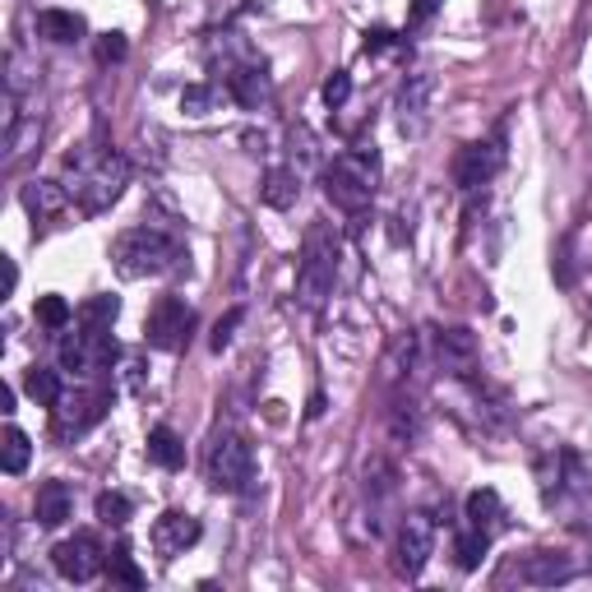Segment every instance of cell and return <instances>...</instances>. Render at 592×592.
<instances>
[{"mask_svg": "<svg viewBox=\"0 0 592 592\" xmlns=\"http://www.w3.org/2000/svg\"><path fill=\"white\" fill-rule=\"evenodd\" d=\"M38 33L47 42H79V38H89V24H83V14L79 10H42L38 14Z\"/></svg>", "mask_w": 592, "mask_h": 592, "instance_id": "cell-21", "label": "cell"}, {"mask_svg": "<svg viewBox=\"0 0 592 592\" xmlns=\"http://www.w3.org/2000/svg\"><path fill=\"white\" fill-rule=\"evenodd\" d=\"M389 47H394V33H385V28L365 33V56H379V51H389Z\"/></svg>", "mask_w": 592, "mask_h": 592, "instance_id": "cell-36", "label": "cell"}, {"mask_svg": "<svg viewBox=\"0 0 592 592\" xmlns=\"http://www.w3.org/2000/svg\"><path fill=\"white\" fill-rule=\"evenodd\" d=\"M107 408H112V389L107 385H89V379H83L79 389L61 394V403L51 408V416H56V435H61V440H75V435L98 426L102 416H107Z\"/></svg>", "mask_w": 592, "mask_h": 592, "instance_id": "cell-8", "label": "cell"}, {"mask_svg": "<svg viewBox=\"0 0 592 592\" xmlns=\"http://www.w3.org/2000/svg\"><path fill=\"white\" fill-rule=\"evenodd\" d=\"M51 565H56V574L65 583H93L98 574L107 569V551H102V542L93 532H75V537H65V542H56Z\"/></svg>", "mask_w": 592, "mask_h": 592, "instance_id": "cell-10", "label": "cell"}, {"mask_svg": "<svg viewBox=\"0 0 592 592\" xmlns=\"http://www.w3.org/2000/svg\"><path fill=\"white\" fill-rule=\"evenodd\" d=\"M463 524L486 532V537H496L504 528V504H500V496L491 491V486H481V491H473L463 500Z\"/></svg>", "mask_w": 592, "mask_h": 592, "instance_id": "cell-17", "label": "cell"}, {"mask_svg": "<svg viewBox=\"0 0 592 592\" xmlns=\"http://www.w3.org/2000/svg\"><path fill=\"white\" fill-rule=\"evenodd\" d=\"M20 200H24V208L38 222H51L65 208V200H69V190H65V181H28L24 190H20Z\"/></svg>", "mask_w": 592, "mask_h": 592, "instance_id": "cell-19", "label": "cell"}, {"mask_svg": "<svg viewBox=\"0 0 592 592\" xmlns=\"http://www.w3.org/2000/svg\"><path fill=\"white\" fill-rule=\"evenodd\" d=\"M24 394L33 398V403H42V408H56L61 403V375L56 371H47V365H33V371L24 375Z\"/></svg>", "mask_w": 592, "mask_h": 592, "instance_id": "cell-25", "label": "cell"}, {"mask_svg": "<svg viewBox=\"0 0 592 592\" xmlns=\"http://www.w3.org/2000/svg\"><path fill=\"white\" fill-rule=\"evenodd\" d=\"M338 283V232L329 222H310L301 241V265H296V301L320 310Z\"/></svg>", "mask_w": 592, "mask_h": 592, "instance_id": "cell-3", "label": "cell"}, {"mask_svg": "<svg viewBox=\"0 0 592 592\" xmlns=\"http://www.w3.org/2000/svg\"><path fill=\"white\" fill-rule=\"evenodd\" d=\"M28 459H33V440L20 426H5V435H0V467H5L10 477H20L28 467Z\"/></svg>", "mask_w": 592, "mask_h": 592, "instance_id": "cell-24", "label": "cell"}, {"mask_svg": "<svg viewBox=\"0 0 592 592\" xmlns=\"http://www.w3.org/2000/svg\"><path fill=\"white\" fill-rule=\"evenodd\" d=\"M445 0H412V14H408V24L412 28H422L426 20H435V10H440Z\"/></svg>", "mask_w": 592, "mask_h": 592, "instance_id": "cell-35", "label": "cell"}, {"mask_svg": "<svg viewBox=\"0 0 592 592\" xmlns=\"http://www.w3.org/2000/svg\"><path fill=\"white\" fill-rule=\"evenodd\" d=\"M116 310H120V301L116 296H93V301H83L79 306V324H93V329H112L116 324Z\"/></svg>", "mask_w": 592, "mask_h": 592, "instance_id": "cell-30", "label": "cell"}, {"mask_svg": "<svg viewBox=\"0 0 592 592\" xmlns=\"http://www.w3.org/2000/svg\"><path fill=\"white\" fill-rule=\"evenodd\" d=\"M126 185H130L126 153H116L112 144H102V139H89V144H79L65 158V190L83 214L112 208L120 195H126Z\"/></svg>", "mask_w": 592, "mask_h": 592, "instance_id": "cell-1", "label": "cell"}, {"mask_svg": "<svg viewBox=\"0 0 592 592\" xmlns=\"http://www.w3.org/2000/svg\"><path fill=\"white\" fill-rule=\"evenodd\" d=\"M435 365H440L445 375L467 379L477 371V338L467 334V329H440V334H435Z\"/></svg>", "mask_w": 592, "mask_h": 592, "instance_id": "cell-14", "label": "cell"}, {"mask_svg": "<svg viewBox=\"0 0 592 592\" xmlns=\"http://www.w3.org/2000/svg\"><path fill=\"white\" fill-rule=\"evenodd\" d=\"M130 514H134L130 496H120V491H102V496H98V524H107V528H126V524H130Z\"/></svg>", "mask_w": 592, "mask_h": 592, "instance_id": "cell-27", "label": "cell"}, {"mask_svg": "<svg viewBox=\"0 0 592 592\" xmlns=\"http://www.w3.org/2000/svg\"><path fill=\"white\" fill-rule=\"evenodd\" d=\"M389 435L398 445H412L416 435H422V408H416V398L398 394L394 408H389Z\"/></svg>", "mask_w": 592, "mask_h": 592, "instance_id": "cell-22", "label": "cell"}, {"mask_svg": "<svg viewBox=\"0 0 592 592\" xmlns=\"http://www.w3.org/2000/svg\"><path fill=\"white\" fill-rule=\"evenodd\" d=\"M107 574H112V583H120V588H144V574H139L130 546L107 551Z\"/></svg>", "mask_w": 592, "mask_h": 592, "instance_id": "cell-28", "label": "cell"}, {"mask_svg": "<svg viewBox=\"0 0 592 592\" xmlns=\"http://www.w3.org/2000/svg\"><path fill=\"white\" fill-rule=\"evenodd\" d=\"M200 518L195 514H181V510H167L158 524H153V551L167 555V561H177V555H185L190 546L200 542Z\"/></svg>", "mask_w": 592, "mask_h": 592, "instance_id": "cell-15", "label": "cell"}, {"mask_svg": "<svg viewBox=\"0 0 592 592\" xmlns=\"http://www.w3.org/2000/svg\"><path fill=\"white\" fill-rule=\"evenodd\" d=\"M204 477L214 491L222 496H246L250 481H255V454L250 445L241 440L236 430H222L208 440V454H204Z\"/></svg>", "mask_w": 592, "mask_h": 592, "instance_id": "cell-5", "label": "cell"}, {"mask_svg": "<svg viewBox=\"0 0 592 592\" xmlns=\"http://www.w3.org/2000/svg\"><path fill=\"white\" fill-rule=\"evenodd\" d=\"M518 583H532V588H555V583H569L574 574H579V565L569 561V555H555V551H537L528 555L524 565H514Z\"/></svg>", "mask_w": 592, "mask_h": 592, "instance_id": "cell-16", "label": "cell"}, {"mask_svg": "<svg viewBox=\"0 0 592 592\" xmlns=\"http://www.w3.org/2000/svg\"><path fill=\"white\" fill-rule=\"evenodd\" d=\"M347 98H352V75H347V69H334V75L324 79V102L329 107H347Z\"/></svg>", "mask_w": 592, "mask_h": 592, "instance_id": "cell-32", "label": "cell"}, {"mask_svg": "<svg viewBox=\"0 0 592 592\" xmlns=\"http://www.w3.org/2000/svg\"><path fill=\"white\" fill-rule=\"evenodd\" d=\"M375 190H379V153L371 144L347 149L324 167V195L343 214H361L375 200Z\"/></svg>", "mask_w": 592, "mask_h": 592, "instance_id": "cell-4", "label": "cell"}, {"mask_svg": "<svg viewBox=\"0 0 592 592\" xmlns=\"http://www.w3.org/2000/svg\"><path fill=\"white\" fill-rule=\"evenodd\" d=\"M14 283H20V269H14V259H5V296L14 292Z\"/></svg>", "mask_w": 592, "mask_h": 592, "instance_id": "cell-37", "label": "cell"}, {"mask_svg": "<svg viewBox=\"0 0 592 592\" xmlns=\"http://www.w3.org/2000/svg\"><path fill=\"white\" fill-rule=\"evenodd\" d=\"M190 329H195V310H190L181 296H158L149 310V324H144V343L158 347V352H181L190 343Z\"/></svg>", "mask_w": 592, "mask_h": 592, "instance_id": "cell-9", "label": "cell"}, {"mask_svg": "<svg viewBox=\"0 0 592 592\" xmlns=\"http://www.w3.org/2000/svg\"><path fill=\"white\" fill-rule=\"evenodd\" d=\"M222 89H228V98L246 112H269L273 107V75H269L265 61H246L241 69H232V75L222 79Z\"/></svg>", "mask_w": 592, "mask_h": 592, "instance_id": "cell-12", "label": "cell"}, {"mask_svg": "<svg viewBox=\"0 0 592 592\" xmlns=\"http://www.w3.org/2000/svg\"><path fill=\"white\" fill-rule=\"evenodd\" d=\"M435 555V518L430 514H408L403 524H398V542H394V565L403 579H416Z\"/></svg>", "mask_w": 592, "mask_h": 592, "instance_id": "cell-11", "label": "cell"}, {"mask_svg": "<svg viewBox=\"0 0 592 592\" xmlns=\"http://www.w3.org/2000/svg\"><path fill=\"white\" fill-rule=\"evenodd\" d=\"M259 200H265L269 208H292L296 200H301V171L296 167H269L265 171V185H259Z\"/></svg>", "mask_w": 592, "mask_h": 592, "instance_id": "cell-20", "label": "cell"}, {"mask_svg": "<svg viewBox=\"0 0 592 592\" xmlns=\"http://www.w3.org/2000/svg\"><path fill=\"white\" fill-rule=\"evenodd\" d=\"M69 320H75V310H69L65 296H38V324L42 329L61 334V329H69Z\"/></svg>", "mask_w": 592, "mask_h": 592, "instance_id": "cell-29", "label": "cell"}, {"mask_svg": "<svg viewBox=\"0 0 592 592\" xmlns=\"http://www.w3.org/2000/svg\"><path fill=\"white\" fill-rule=\"evenodd\" d=\"M33 514H38L42 528H61L69 514H75V491L65 481H42L38 500H33Z\"/></svg>", "mask_w": 592, "mask_h": 592, "instance_id": "cell-18", "label": "cell"}, {"mask_svg": "<svg viewBox=\"0 0 592 592\" xmlns=\"http://www.w3.org/2000/svg\"><path fill=\"white\" fill-rule=\"evenodd\" d=\"M486 551H491V537L463 524V532L454 537V561H459V569H477Z\"/></svg>", "mask_w": 592, "mask_h": 592, "instance_id": "cell-26", "label": "cell"}, {"mask_svg": "<svg viewBox=\"0 0 592 592\" xmlns=\"http://www.w3.org/2000/svg\"><path fill=\"white\" fill-rule=\"evenodd\" d=\"M435 102H440V79L430 69H416L398 83V98H394V120H398V134L403 139H422L435 120Z\"/></svg>", "mask_w": 592, "mask_h": 592, "instance_id": "cell-7", "label": "cell"}, {"mask_svg": "<svg viewBox=\"0 0 592 592\" xmlns=\"http://www.w3.org/2000/svg\"><path fill=\"white\" fill-rule=\"evenodd\" d=\"M185 259H190L185 241L171 236L167 228H130L112 246V265L120 278H163V273H177Z\"/></svg>", "mask_w": 592, "mask_h": 592, "instance_id": "cell-2", "label": "cell"}, {"mask_svg": "<svg viewBox=\"0 0 592 592\" xmlns=\"http://www.w3.org/2000/svg\"><path fill=\"white\" fill-rule=\"evenodd\" d=\"M126 33H102L98 38V61L102 65H116V61H126Z\"/></svg>", "mask_w": 592, "mask_h": 592, "instance_id": "cell-33", "label": "cell"}, {"mask_svg": "<svg viewBox=\"0 0 592 592\" xmlns=\"http://www.w3.org/2000/svg\"><path fill=\"white\" fill-rule=\"evenodd\" d=\"M218 89H214V83H190V89L181 93V107L190 112V116H208V112H214L218 107Z\"/></svg>", "mask_w": 592, "mask_h": 592, "instance_id": "cell-31", "label": "cell"}, {"mask_svg": "<svg viewBox=\"0 0 592 592\" xmlns=\"http://www.w3.org/2000/svg\"><path fill=\"white\" fill-rule=\"evenodd\" d=\"M504 167V149L500 139H477V144H467L454 163V181L459 190H481L496 181V171Z\"/></svg>", "mask_w": 592, "mask_h": 592, "instance_id": "cell-13", "label": "cell"}, {"mask_svg": "<svg viewBox=\"0 0 592 592\" xmlns=\"http://www.w3.org/2000/svg\"><path fill=\"white\" fill-rule=\"evenodd\" d=\"M236 324H241V310H228V316L214 324V338H208V347H214V352H222V347L236 338Z\"/></svg>", "mask_w": 592, "mask_h": 592, "instance_id": "cell-34", "label": "cell"}, {"mask_svg": "<svg viewBox=\"0 0 592 592\" xmlns=\"http://www.w3.org/2000/svg\"><path fill=\"white\" fill-rule=\"evenodd\" d=\"M120 347L112 338V329H93L75 320V334L61 338V371L75 379H102L116 365Z\"/></svg>", "mask_w": 592, "mask_h": 592, "instance_id": "cell-6", "label": "cell"}, {"mask_svg": "<svg viewBox=\"0 0 592 592\" xmlns=\"http://www.w3.org/2000/svg\"><path fill=\"white\" fill-rule=\"evenodd\" d=\"M149 459L158 463V467H167V473H177V467L185 463V445L177 440V430H171V426H153L149 430Z\"/></svg>", "mask_w": 592, "mask_h": 592, "instance_id": "cell-23", "label": "cell"}]
</instances>
